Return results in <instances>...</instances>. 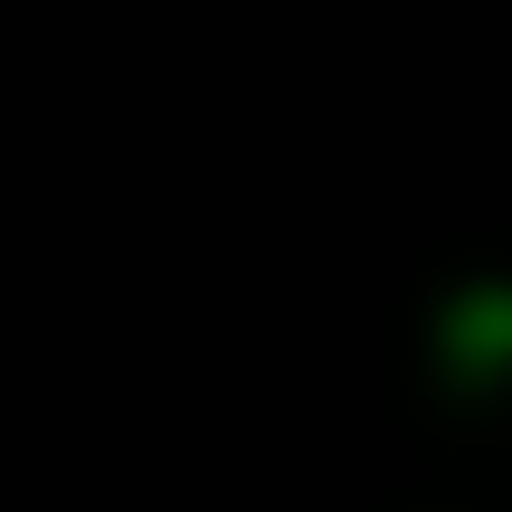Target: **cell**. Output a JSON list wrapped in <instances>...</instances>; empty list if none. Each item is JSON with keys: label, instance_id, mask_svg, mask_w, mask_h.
I'll return each instance as SVG.
<instances>
[{"label": "cell", "instance_id": "6da1fadb", "mask_svg": "<svg viewBox=\"0 0 512 512\" xmlns=\"http://www.w3.org/2000/svg\"><path fill=\"white\" fill-rule=\"evenodd\" d=\"M446 361L475 370V380L512 370V285H475L446 304Z\"/></svg>", "mask_w": 512, "mask_h": 512}]
</instances>
